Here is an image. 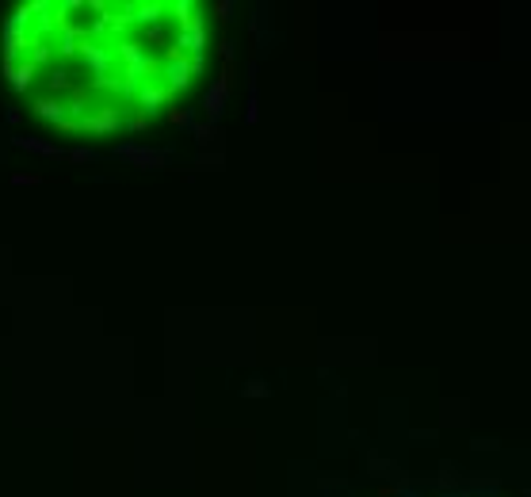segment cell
Segmentation results:
<instances>
[{"label":"cell","mask_w":531,"mask_h":497,"mask_svg":"<svg viewBox=\"0 0 531 497\" xmlns=\"http://www.w3.org/2000/svg\"><path fill=\"white\" fill-rule=\"evenodd\" d=\"M38 180H43V176H35V172H16V176H12V184L23 187V184H38Z\"/></svg>","instance_id":"1f68e13d"},{"label":"cell","mask_w":531,"mask_h":497,"mask_svg":"<svg viewBox=\"0 0 531 497\" xmlns=\"http://www.w3.org/2000/svg\"><path fill=\"white\" fill-rule=\"evenodd\" d=\"M12 146H16V150H27V153H35V157H50V161L65 157V153H62V146H54V142H43V138H35V134H16V138H12Z\"/></svg>","instance_id":"8fae6325"},{"label":"cell","mask_w":531,"mask_h":497,"mask_svg":"<svg viewBox=\"0 0 531 497\" xmlns=\"http://www.w3.org/2000/svg\"><path fill=\"white\" fill-rule=\"evenodd\" d=\"M80 43H88V23L73 19V23L62 31V38H58V54H62V58H73V54L80 50Z\"/></svg>","instance_id":"4fadbf2b"},{"label":"cell","mask_w":531,"mask_h":497,"mask_svg":"<svg viewBox=\"0 0 531 497\" xmlns=\"http://www.w3.org/2000/svg\"><path fill=\"white\" fill-rule=\"evenodd\" d=\"M126 12H130V23H142V27H161V19H165V4H161V0L126 4Z\"/></svg>","instance_id":"30bf717a"},{"label":"cell","mask_w":531,"mask_h":497,"mask_svg":"<svg viewBox=\"0 0 531 497\" xmlns=\"http://www.w3.org/2000/svg\"><path fill=\"white\" fill-rule=\"evenodd\" d=\"M27 50H31V58H27V62L35 65V69H38V65H46V62L54 58V46L46 43V38H31V46H27Z\"/></svg>","instance_id":"e0dca14e"},{"label":"cell","mask_w":531,"mask_h":497,"mask_svg":"<svg viewBox=\"0 0 531 497\" xmlns=\"http://www.w3.org/2000/svg\"><path fill=\"white\" fill-rule=\"evenodd\" d=\"M99 153L96 150H84V146H77V150L65 153V161H73V165H88V161H96Z\"/></svg>","instance_id":"cb8c5ba5"},{"label":"cell","mask_w":531,"mask_h":497,"mask_svg":"<svg viewBox=\"0 0 531 497\" xmlns=\"http://www.w3.org/2000/svg\"><path fill=\"white\" fill-rule=\"evenodd\" d=\"M35 115H38V119H46V123H54V126H65V123H69L65 100H58V96H43V100H35Z\"/></svg>","instance_id":"5bb4252c"},{"label":"cell","mask_w":531,"mask_h":497,"mask_svg":"<svg viewBox=\"0 0 531 497\" xmlns=\"http://www.w3.org/2000/svg\"><path fill=\"white\" fill-rule=\"evenodd\" d=\"M111 157L134 165L138 172H161V169L172 165V150H150V146H142V142H119L115 150H111Z\"/></svg>","instance_id":"7a4b0ae2"},{"label":"cell","mask_w":531,"mask_h":497,"mask_svg":"<svg viewBox=\"0 0 531 497\" xmlns=\"http://www.w3.org/2000/svg\"><path fill=\"white\" fill-rule=\"evenodd\" d=\"M218 54H222V62H226V69H230V65L237 62V43H233V38H222V43H218Z\"/></svg>","instance_id":"484cf974"},{"label":"cell","mask_w":531,"mask_h":497,"mask_svg":"<svg viewBox=\"0 0 531 497\" xmlns=\"http://www.w3.org/2000/svg\"><path fill=\"white\" fill-rule=\"evenodd\" d=\"M19 119H23V111H19V107H8V111H4V123H8V126H16Z\"/></svg>","instance_id":"e575fe53"},{"label":"cell","mask_w":531,"mask_h":497,"mask_svg":"<svg viewBox=\"0 0 531 497\" xmlns=\"http://www.w3.org/2000/svg\"><path fill=\"white\" fill-rule=\"evenodd\" d=\"M161 73L169 77V84H165V89H169L172 96H176V92H184L187 84H191V69H187V58H165Z\"/></svg>","instance_id":"9c48e42d"},{"label":"cell","mask_w":531,"mask_h":497,"mask_svg":"<svg viewBox=\"0 0 531 497\" xmlns=\"http://www.w3.org/2000/svg\"><path fill=\"white\" fill-rule=\"evenodd\" d=\"M409 440H413V444H436V440H440V432H436V428H413V432H409Z\"/></svg>","instance_id":"4316f807"},{"label":"cell","mask_w":531,"mask_h":497,"mask_svg":"<svg viewBox=\"0 0 531 497\" xmlns=\"http://www.w3.org/2000/svg\"><path fill=\"white\" fill-rule=\"evenodd\" d=\"M436 497H455V489L462 486V471H459V463L455 459H443L440 463V471H436Z\"/></svg>","instance_id":"ba28073f"},{"label":"cell","mask_w":531,"mask_h":497,"mask_svg":"<svg viewBox=\"0 0 531 497\" xmlns=\"http://www.w3.org/2000/svg\"><path fill=\"white\" fill-rule=\"evenodd\" d=\"M0 38H4V62H19V54L31 46V31L16 27L12 19H4V27H0Z\"/></svg>","instance_id":"52a82bcc"},{"label":"cell","mask_w":531,"mask_h":497,"mask_svg":"<svg viewBox=\"0 0 531 497\" xmlns=\"http://www.w3.org/2000/svg\"><path fill=\"white\" fill-rule=\"evenodd\" d=\"M260 119V92H257V62H248V100H245V123L252 126Z\"/></svg>","instance_id":"9a60e30c"},{"label":"cell","mask_w":531,"mask_h":497,"mask_svg":"<svg viewBox=\"0 0 531 497\" xmlns=\"http://www.w3.org/2000/svg\"><path fill=\"white\" fill-rule=\"evenodd\" d=\"M272 4L268 0H257L252 4V16H248V27H252V38H257V54L264 58V54H272V46L279 43V35L272 31Z\"/></svg>","instance_id":"277c9868"},{"label":"cell","mask_w":531,"mask_h":497,"mask_svg":"<svg viewBox=\"0 0 531 497\" xmlns=\"http://www.w3.org/2000/svg\"><path fill=\"white\" fill-rule=\"evenodd\" d=\"M367 474L401 482V478H405V467H401L398 459H386V455H379V452H367Z\"/></svg>","instance_id":"7c38bea8"},{"label":"cell","mask_w":531,"mask_h":497,"mask_svg":"<svg viewBox=\"0 0 531 497\" xmlns=\"http://www.w3.org/2000/svg\"><path fill=\"white\" fill-rule=\"evenodd\" d=\"M35 73H38V69H35V65H31V62L23 58V62H16V69L8 73V84H12L16 92H27L31 84H35Z\"/></svg>","instance_id":"2e32d148"},{"label":"cell","mask_w":531,"mask_h":497,"mask_svg":"<svg viewBox=\"0 0 531 497\" xmlns=\"http://www.w3.org/2000/svg\"><path fill=\"white\" fill-rule=\"evenodd\" d=\"M230 89H233V84H230V69L211 80V89H206V96H203V111H206V123H211V126H218L222 111H226V104H230Z\"/></svg>","instance_id":"5b68a950"},{"label":"cell","mask_w":531,"mask_h":497,"mask_svg":"<svg viewBox=\"0 0 531 497\" xmlns=\"http://www.w3.org/2000/svg\"><path fill=\"white\" fill-rule=\"evenodd\" d=\"M123 126H126V130H134V134H142L145 126H150V119H145V115H130V111H123Z\"/></svg>","instance_id":"f1b7e54d"},{"label":"cell","mask_w":531,"mask_h":497,"mask_svg":"<svg viewBox=\"0 0 531 497\" xmlns=\"http://www.w3.org/2000/svg\"><path fill=\"white\" fill-rule=\"evenodd\" d=\"M58 12H65V16H69V12H84V0H62Z\"/></svg>","instance_id":"d6a6232c"},{"label":"cell","mask_w":531,"mask_h":497,"mask_svg":"<svg viewBox=\"0 0 531 497\" xmlns=\"http://www.w3.org/2000/svg\"><path fill=\"white\" fill-rule=\"evenodd\" d=\"M501 486H482V489H467V497H497Z\"/></svg>","instance_id":"836d02e7"},{"label":"cell","mask_w":531,"mask_h":497,"mask_svg":"<svg viewBox=\"0 0 531 497\" xmlns=\"http://www.w3.org/2000/svg\"><path fill=\"white\" fill-rule=\"evenodd\" d=\"M130 27L134 23H130V12H126V8L123 12H111V31H115V35H123V31H130Z\"/></svg>","instance_id":"83f0119b"},{"label":"cell","mask_w":531,"mask_h":497,"mask_svg":"<svg viewBox=\"0 0 531 497\" xmlns=\"http://www.w3.org/2000/svg\"><path fill=\"white\" fill-rule=\"evenodd\" d=\"M199 165H203V169H222L226 157H222V150H203L199 153Z\"/></svg>","instance_id":"d4e9b609"},{"label":"cell","mask_w":531,"mask_h":497,"mask_svg":"<svg viewBox=\"0 0 531 497\" xmlns=\"http://www.w3.org/2000/svg\"><path fill=\"white\" fill-rule=\"evenodd\" d=\"M214 19H218V23H233V19H237V0H214Z\"/></svg>","instance_id":"ffe728a7"},{"label":"cell","mask_w":531,"mask_h":497,"mask_svg":"<svg viewBox=\"0 0 531 497\" xmlns=\"http://www.w3.org/2000/svg\"><path fill=\"white\" fill-rule=\"evenodd\" d=\"M241 398H272V382L268 379H245L241 382Z\"/></svg>","instance_id":"ac0fdd59"},{"label":"cell","mask_w":531,"mask_h":497,"mask_svg":"<svg viewBox=\"0 0 531 497\" xmlns=\"http://www.w3.org/2000/svg\"><path fill=\"white\" fill-rule=\"evenodd\" d=\"M77 58L84 65H88V73H92V89H119V80H115V50L107 43H80V50H77Z\"/></svg>","instance_id":"6da1fadb"},{"label":"cell","mask_w":531,"mask_h":497,"mask_svg":"<svg viewBox=\"0 0 531 497\" xmlns=\"http://www.w3.org/2000/svg\"><path fill=\"white\" fill-rule=\"evenodd\" d=\"M191 134H195V142H199V153L211 150V146L218 142V126H211V123H195Z\"/></svg>","instance_id":"d6986e66"},{"label":"cell","mask_w":531,"mask_h":497,"mask_svg":"<svg viewBox=\"0 0 531 497\" xmlns=\"http://www.w3.org/2000/svg\"><path fill=\"white\" fill-rule=\"evenodd\" d=\"M62 130H80V134H115L123 130V107H96L92 115L77 119V123H65Z\"/></svg>","instance_id":"3957f363"},{"label":"cell","mask_w":531,"mask_h":497,"mask_svg":"<svg viewBox=\"0 0 531 497\" xmlns=\"http://www.w3.org/2000/svg\"><path fill=\"white\" fill-rule=\"evenodd\" d=\"M65 89H73L69 69H65V65H58V69L50 73V92H65Z\"/></svg>","instance_id":"603a6c76"},{"label":"cell","mask_w":531,"mask_h":497,"mask_svg":"<svg viewBox=\"0 0 531 497\" xmlns=\"http://www.w3.org/2000/svg\"><path fill=\"white\" fill-rule=\"evenodd\" d=\"M145 38L153 46H169V35H165V27H145Z\"/></svg>","instance_id":"4dcf8cb0"},{"label":"cell","mask_w":531,"mask_h":497,"mask_svg":"<svg viewBox=\"0 0 531 497\" xmlns=\"http://www.w3.org/2000/svg\"><path fill=\"white\" fill-rule=\"evenodd\" d=\"M134 96H138V115H145V119H153L161 107L172 104V92L165 89V84H153V80H145L142 89L134 92Z\"/></svg>","instance_id":"8992f818"},{"label":"cell","mask_w":531,"mask_h":497,"mask_svg":"<svg viewBox=\"0 0 531 497\" xmlns=\"http://www.w3.org/2000/svg\"><path fill=\"white\" fill-rule=\"evenodd\" d=\"M470 448H474V452H501V440H493V436H478V440H470Z\"/></svg>","instance_id":"f546056e"},{"label":"cell","mask_w":531,"mask_h":497,"mask_svg":"<svg viewBox=\"0 0 531 497\" xmlns=\"http://www.w3.org/2000/svg\"><path fill=\"white\" fill-rule=\"evenodd\" d=\"M318 494L321 497H344L348 494V482L344 478H321L318 482Z\"/></svg>","instance_id":"44dd1931"},{"label":"cell","mask_w":531,"mask_h":497,"mask_svg":"<svg viewBox=\"0 0 531 497\" xmlns=\"http://www.w3.org/2000/svg\"><path fill=\"white\" fill-rule=\"evenodd\" d=\"M169 123H172V126H195L199 119H195L191 107H172V111H169Z\"/></svg>","instance_id":"7402d4cb"}]
</instances>
